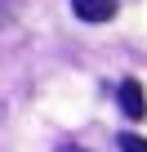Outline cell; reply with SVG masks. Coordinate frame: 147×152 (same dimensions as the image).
I'll return each instance as SVG.
<instances>
[{
	"label": "cell",
	"mask_w": 147,
	"mask_h": 152,
	"mask_svg": "<svg viewBox=\"0 0 147 152\" xmlns=\"http://www.w3.org/2000/svg\"><path fill=\"white\" fill-rule=\"evenodd\" d=\"M116 103H120V112H125L129 121H143V116H147V94H143V85H138V81H120Z\"/></svg>",
	"instance_id": "obj_1"
},
{
	"label": "cell",
	"mask_w": 147,
	"mask_h": 152,
	"mask_svg": "<svg viewBox=\"0 0 147 152\" xmlns=\"http://www.w3.org/2000/svg\"><path fill=\"white\" fill-rule=\"evenodd\" d=\"M14 14H18V0H0V27H5Z\"/></svg>",
	"instance_id": "obj_4"
},
{
	"label": "cell",
	"mask_w": 147,
	"mask_h": 152,
	"mask_svg": "<svg viewBox=\"0 0 147 152\" xmlns=\"http://www.w3.org/2000/svg\"><path fill=\"white\" fill-rule=\"evenodd\" d=\"M116 143H120V152H147V139L143 134H120Z\"/></svg>",
	"instance_id": "obj_3"
},
{
	"label": "cell",
	"mask_w": 147,
	"mask_h": 152,
	"mask_svg": "<svg viewBox=\"0 0 147 152\" xmlns=\"http://www.w3.org/2000/svg\"><path fill=\"white\" fill-rule=\"evenodd\" d=\"M71 9L85 23H107V18H116V0H71Z\"/></svg>",
	"instance_id": "obj_2"
}]
</instances>
